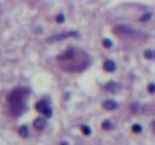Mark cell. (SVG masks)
Returning <instances> with one entry per match:
<instances>
[{
  "label": "cell",
  "mask_w": 155,
  "mask_h": 145,
  "mask_svg": "<svg viewBox=\"0 0 155 145\" xmlns=\"http://www.w3.org/2000/svg\"><path fill=\"white\" fill-rule=\"evenodd\" d=\"M28 93H29L28 88L16 87L8 94V104H9V109L12 116L17 117L25 111L27 109L25 99H27Z\"/></svg>",
  "instance_id": "2"
},
{
  "label": "cell",
  "mask_w": 155,
  "mask_h": 145,
  "mask_svg": "<svg viewBox=\"0 0 155 145\" xmlns=\"http://www.w3.org/2000/svg\"><path fill=\"white\" fill-rule=\"evenodd\" d=\"M18 134L21 135L22 138H27L29 135V128L28 126H25V125H22L21 127L18 128Z\"/></svg>",
  "instance_id": "10"
},
{
  "label": "cell",
  "mask_w": 155,
  "mask_h": 145,
  "mask_svg": "<svg viewBox=\"0 0 155 145\" xmlns=\"http://www.w3.org/2000/svg\"><path fill=\"white\" fill-rule=\"evenodd\" d=\"M102 44H103V46L104 47H107V48H110L112 46H113V41L110 40V39H103V41H102Z\"/></svg>",
  "instance_id": "17"
},
{
  "label": "cell",
  "mask_w": 155,
  "mask_h": 145,
  "mask_svg": "<svg viewBox=\"0 0 155 145\" xmlns=\"http://www.w3.org/2000/svg\"><path fill=\"white\" fill-rule=\"evenodd\" d=\"M148 92L149 93H155V84L148 85Z\"/></svg>",
  "instance_id": "19"
},
{
  "label": "cell",
  "mask_w": 155,
  "mask_h": 145,
  "mask_svg": "<svg viewBox=\"0 0 155 145\" xmlns=\"http://www.w3.org/2000/svg\"><path fill=\"white\" fill-rule=\"evenodd\" d=\"M104 88H105V91H108V92L116 93V92L120 91L121 86H120L119 84H116V82H114V81H109V82H108V84L104 86Z\"/></svg>",
  "instance_id": "7"
},
{
  "label": "cell",
  "mask_w": 155,
  "mask_h": 145,
  "mask_svg": "<svg viewBox=\"0 0 155 145\" xmlns=\"http://www.w3.org/2000/svg\"><path fill=\"white\" fill-rule=\"evenodd\" d=\"M155 57V52L152 50H145L144 51V58L145 59H153Z\"/></svg>",
  "instance_id": "13"
},
{
  "label": "cell",
  "mask_w": 155,
  "mask_h": 145,
  "mask_svg": "<svg viewBox=\"0 0 155 145\" xmlns=\"http://www.w3.org/2000/svg\"><path fill=\"white\" fill-rule=\"evenodd\" d=\"M57 63L62 70L67 73H80L91 64L90 54L79 47L69 46L57 56Z\"/></svg>",
  "instance_id": "1"
},
{
  "label": "cell",
  "mask_w": 155,
  "mask_h": 145,
  "mask_svg": "<svg viewBox=\"0 0 155 145\" xmlns=\"http://www.w3.org/2000/svg\"><path fill=\"white\" fill-rule=\"evenodd\" d=\"M115 34H118L119 36H126V38H131V36H138L141 35V33H138L134 28L126 24H120L116 25L115 29H114Z\"/></svg>",
  "instance_id": "3"
},
{
  "label": "cell",
  "mask_w": 155,
  "mask_h": 145,
  "mask_svg": "<svg viewBox=\"0 0 155 145\" xmlns=\"http://www.w3.org/2000/svg\"><path fill=\"white\" fill-rule=\"evenodd\" d=\"M103 68H104V70L108 71V73H113V71H115V69H116V64H115V62L112 60V59H107L104 62V64H103Z\"/></svg>",
  "instance_id": "9"
},
{
  "label": "cell",
  "mask_w": 155,
  "mask_h": 145,
  "mask_svg": "<svg viewBox=\"0 0 155 145\" xmlns=\"http://www.w3.org/2000/svg\"><path fill=\"white\" fill-rule=\"evenodd\" d=\"M61 145H69V143H67V142H62V143H61Z\"/></svg>",
  "instance_id": "21"
},
{
  "label": "cell",
  "mask_w": 155,
  "mask_h": 145,
  "mask_svg": "<svg viewBox=\"0 0 155 145\" xmlns=\"http://www.w3.org/2000/svg\"><path fill=\"white\" fill-rule=\"evenodd\" d=\"M33 126H34V128L37 131H44L46 128V126H48V122H46L44 117H37V119L33 121Z\"/></svg>",
  "instance_id": "6"
},
{
  "label": "cell",
  "mask_w": 155,
  "mask_h": 145,
  "mask_svg": "<svg viewBox=\"0 0 155 145\" xmlns=\"http://www.w3.org/2000/svg\"><path fill=\"white\" fill-rule=\"evenodd\" d=\"M150 18H152V13L150 12H147V13H144L143 16H141L139 21H141V22H148Z\"/></svg>",
  "instance_id": "16"
},
{
  "label": "cell",
  "mask_w": 155,
  "mask_h": 145,
  "mask_svg": "<svg viewBox=\"0 0 155 145\" xmlns=\"http://www.w3.org/2000/svg\"><path fill=\"white\" fill-rule=\"evenodd\" d=\"M143 131V128H142V126L139 125V123H134V125L132 126V132L133 133H141Z\"/></svg>",
  "instance_id": "15"
},
{
  "label": "cell",
  "mask_w": 155,
  "mask_h": 145,
  "mask_svg": "<svg viewBox=\"0 0 155 145\" xmlns=\"http://www.w3.org/2000/svg\"><path fill=\"white\" fill-rule=\"evenodd\" d=\"M113 127H114V125L112 123L110 120H104V121L102 122V128H103L104 131H110V129H113Z\"/></svg>",
  "instance_id": "11"
},
{
  "label": "cell",
  "mask_w": 155,
  "mask_h": 145,
  "mask_svg": "<svg viewBox=\"0 0 155 145\" xmlns=\"http://www.w3.org/2000/svg\"><path fill=\"white\" fill-rule=\"evenodd\" d=\"M103 108L105 110H108V111H113V110H115L118 109V103L115 100H113V99H107L103 102Z\"/></svg>",
  "instance_id": "8"
},
{
  "label": "cell",
  "mask_w": 155,
  "mask_h": 145,
  "mask_svg": "<svg viewBox=\"0 0 155 145\" xmlns=\"http://www.w3.org/2000/svg\"><path fill=\"white\" fill-rule=\"evenodd\" d=\"M64 19H65V17H64V15H62V13H61V15H58L57 18H56L57 23H63V22H64Z\"/></svg>",
  "instance_id": "18"
},
{
  "label": "cell",
  "mask_w": 155,
  "mask_h": 145,
  "mask_svg": "<svg viewBox=\"0 0 155 145\" xmlns=\"http://www.w3.org/2000/svg\"><path fill=\"white\" fill-rule=\"evenodd\" d=\"M130 110L132 114H138L141 111V105L138 104V103H132V104L130 105Z\"/></svg>",
  "instance_id": "12"
},
{
  "label": "cell",
  "mask_w": 155,
  "mask_h": 145,
  "mask_svg": "<svg viewBox=\"0 0 155 145\" xmlns=\"http://www.w3.org/2000/svg\"><path fill=\"white\" fill-rule=\"evenodd\" d=\"M35 109L38 110L40 114H43V115L46 116V117H51V116H52V108L50 107L49 102H46V100H44V99L37 102Z\"/></svg>",
  "instance_id": "4"
},
{
  "label": "cell",
  "mask_w": 155,
  "mask_h": 145,
  "mask_svg": "<svg viewBox=\"0 0 155 145\" xmlns=\"http://www.w3.org/2000/svg\"><path fill=\"white\" fill-rule=\"evenodd\" d=\"M79 33L78 32H65V33H61V34H56V35H52L48 39V43H55L58 40H63L68 36H78Z\"/></svg>",
  "instance_id": "5"
},
{
  "label": "cell",
  "mask_w": 155,
  "mask_h": 145,
  "mask_svg": "<svg viewBox=\"0 0 155 145\" xmlns=\"http://www.w3.org/2000/svg\"><path fill=\"white\" fill-rule=\"evenodd\" d=\"M81 132H83L85 135H91L92 131H91L90 126H87V125H83V126H81Z\"/></svg>",
  "instance_id": "14"
},
{
  "label": "cell",
  "mask_w": 155,
  "mask_h": 145,
  "mask_svg": "<svg viewBox=\"0 0 155 145\" xmlns=\"http://www.w3.org/2000/svg\"><path fill=\"white\" fill-rule=\"evenodd\" d=\"M152 128H153V132L155 133V120H154L153 123H152Z\"/></svg>",
  "instance_id": "20"
}]
</instances>
